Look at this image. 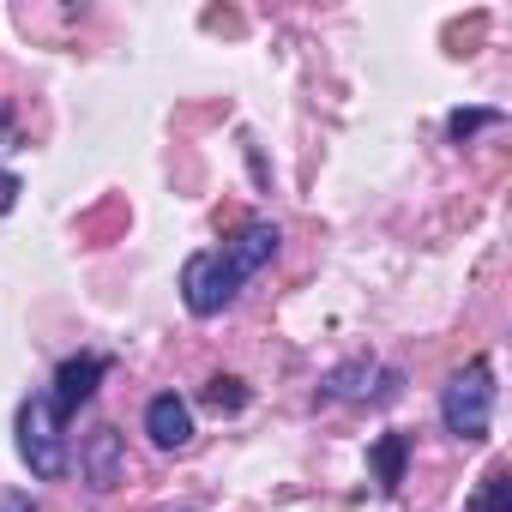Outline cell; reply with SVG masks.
<instances>
[{"label":"cell","mask_w":512,"mask_h":512,"mask_svg":"<svg viewBox=\"0 0 512 512\" xmlns=\"http://www.w3.org/2000/svg\"><path fill=\"white\" fill-rule=\"evenodd\" d=\"M440 422H446V434H458V440H488V422H494V368L476 356V362H464L452 380H446V392H440Z\"/></svg>","instance_id":"6da1fadb"},{"label":"cell","mask_w":512,"mask_h":512,"mask_svg":"<svg viewBox=\"0 0 512 512\" xmlns=\"http://www.w3.org/2000/svg\"><path fill=\"white\" fill-rule=\"evenodd\" d=\"M19 458L43 482L67 476V434H61V410L49 404V392H37V398L19 404Z\"/></svg>","instance_id":"7a4b0ae2"},{"label":"cell","mask_w":512,"mask_h":512,"mask_svg":"<svg viewBox=\"0 0 512 512\" xmlns=\"http://www.w3.org/2000/svg\"><path fill=\"white\" fill-rule=\"evenodd\" d=\"M235 296H241V278L229 272V260H223L217 247H205V253H187V266H181V302H187V314H193V320H211V314H223Z\"/></svg>","instance_id":"3957f363"},{"label":"cell","mask_w":512,"mask_h":512,"mask_svg":"<svg viewBox=\"0 0 512 512\" xmlns=\"http://www.w3.org/2000/svg\"><path fill=\"white\" fill-rule=\"evenodd\" d=\"M398 368H374L368 356H356V362H344V368H332L326 380H320V404H338V398H356V404H392L398 398Z\"/></svg>","instance_id":"277c9868"},{"label":"cell","mask_w":512,"mask_h":512,"mask_svg":"<svg viewBox=\"0 0 512 512\" xmlns=\"http://www.w3.org/2000/svg\"><path fill=\"white\" fill-rule=\"evenodd\" d=\"M103 374H109V356H67V362L55 368V392H49V404H55L61 416L79 410V404H91Z\"/></svg>","instance_id":"5b68a950"},{"label":"cell","mask_w":512,"mask_h":512,"mask_svg":"<svg viewBox=\"0 0 512 512\" xmlns=\"http://www.w3.org/2000/svg\"><path fill=\"white\" fill-rule=\"evenodd\" d=\"M79 470H85V482H91L97 494H109V488L121 482V470H127V452H121V434H115L109 422L85 434V446H79Z\"/></svg>","instance_id":"8992f818"},{"label":"cell","mask_w":512,"mask_h":512,"mask_svg":"<svg viewBox=\"0 0 512 512\" xmlns=\"http://www.w3.org/2000/svg\"><path fill=\"white\" fill-rule=\"evenodd\" d=\"M145 434H151L157 452H181V446L193 440V410H187L175 392H157V398L145 404Z\"/></svg>","instance_id":"52a82bcc"},{"label":"cell","mask_w":512,"mask_h":512,"mask_svg":"<svg viewBox=\"0 0 512 512\" xmlns=\"http://www.w3.org/2000/svg\"><path fill=\"white\" fill-rule=\"evenodd\" d=\"M217 253L229 260V272L247 284V278H253V272H260V266L272 260V253H278V223H247V229H241L235 241H223Z\"/></svg>","instance_id":"ba28073f"},{"label":"cell","mask_w":512,"mask_h":512,"mask_svg":"<svg viewBox=\"0 0 512 512\" xmlns=\"http://www.w3.org/2000/svg\"><path fill=\"white\" fill-rule=\"evenodd\" d=\"M404 464H410V434H380L368 446V470H374L380 494H398L404 488Z\"/></svg>","instance_id":"9c48e42d"},{"label":"cell","mask_w":512,"mask_h":512,"mask_svg":"<svg viewBox=\"0 0 512 512\" xmlns=\"http://www.w3.org/2000/svg\"><path fill=\"white\" fill-rule=\"evenodd\" d=\"M464 512H512V470L506 464H494L488 476H482V488L470 494V506Z\"/></svg>","instance_id":"30bf717a"},{"label":"cell","mask_w":512,"mask_h":512,"mask_svg":"<svg viewBox=\"0 0 512 512\" xmlns=\"http://www.w3.org/2000/svg\"><path fill=\"white\" fill-rule=\"evenodd\" d=\"M199 398H205V410H217V416H241V410H247V386H241L235 374H211Z\"/></svg>","instance_id":"8fae6325"},{"label":"cell","mask_w":512,"mask_h":512,"mask_svg":"<svg viewBox=\"0 0 512 512\" xmlns=\"http://www.w3.org/2000/svg\"><path fill=\"white\" fill-rule=\"evenodd\" d=\"M500 121H506L500 109H452V115H446V133L464 145V139H476L482 127H500Z\"/></svg>","instance_id":"7c38bea8"},{"label":"cell","mask_w":512,"mask_h":512,"mask_svg":"<svg viewBox=\"0 0 512 512\" xmlns=\"http://www.w3.org/2000/svg\"><path fill=\"white\" fill-rule=\"evenodd\" d=\"M0 512H37V500L25 488H0Z\"/></svg>","instance_id":"4fadbf2b"},{"label":"cell","mask_w":512,"mask_h":512,"mask_svg":"<svg viewBox=\"0 0 512 512\" xmlns=\"http://www.w3.org/2000/svg\"><path fill=\"white\" fill-rule=\"evenodd\" d=\"M19 205V175H7V169H0V217H7Z\"/></svg>","instance_id":"5bb4252c"}]
</instances>
